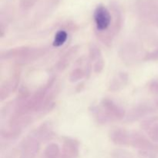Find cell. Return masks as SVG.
I'll return each mask as SVG.
<instances>
[{"label": "cell", "mask_w": 158, "mask_h": 158, "mask_svg": "<svg viewBox=\"0 0 158 158\" xmlns=\"http://www.w3.org/2000/svg\"><path fill=\"white\" fill-rule=\"evenodd\" d=\"M147 53L140 42L134 40L125 41L119 49V56L125 65L129 66H135L143 61Z\"/></svg>", "instance_id": "cell-1"}, {"label": "cell", "mask_w": 158, "mask_h": 158, "mask_svg": "<svg viewBox=\"0 0 158 158\" xmlns=\"http://www.w3.org/2000/svg\"><path fill=\"white\" fill-rule=\"evenodd\" d=\"M100 105L111 122L120 121L126 117L127 112L124 108L109 97L102 98Z\"/></svg>", "instance_id": "cell-2"}, {"label": "cell", "mask_w": 158, "mask_h": 158, "mask_svg": "<svg viewBox=\"0 0 158 158\" xmlns=\"http://www.w3.org/2000/svg\"><path fill=\"white\" fill-rule=\"evenodd\" d=\"M41 142L32 133L26 136L19 146V158H36L40 150Z\"/></svg>", "instance_id": "cell-3"}, {"label": "cell", "mask_w": 158, "mask_h": 158, "mask_svg": "<svg viewBox=\"0 0 158 158\" xmlns=\"http://www.w3.org/2000/svg\"><path fill=\"white\" fill-rule=\"evenodd\" d=\"M157 110L154 103H141L133 106L127 113L124 120L127 123H134L154 114Z\"/></svg>", "instance_id": "cell-4"}, {"label": "cell", "mask_w": 158, "mask_h": 158, "mask_svg": "<svg viewBox=\"0 0 158 158\" xmlns=\"http://www.w3.org/2000/svg\"><path fill=\"white\" fill-rule=\"evenodd\" d=\"M130 147L137 151H152L158 154V143L153 142L148 136L138 131H131Z\"/></svg>", "instance_id": "cell-5"}, {"label": "cell", "mask_w": 158, "mask_h": 158, "mask_svg": "<svg viewBox=\"0 0 158 158\" xmlns=\"http://www.w3.org/2000/svg\"><path fill=\"white\" fill-rule=\"evenodd\" d=\"M94 19L96 31L103 32L110 29L112 24V15L109 9L103 5H98L96 7L94 12Z\"/></svg>", "instance_id": "cell-6"}, {"label": "cell", "mask_w": 158, "mask_h": 158, "mask_svg": "<svg viewBox=\"0 0 158 158\" xmlns=\"http://www.w3.org/2000/svg\"><path fill=\"white\" fill-rule=\"evenodd\" d=\"M80 154V143L73 137H63L60 158H79Z\"/></svg>", "instance_id": "cell-7"}, {"label": "cell", "mask_w": 158, "mask_h": 158, "mask_svg": "<svg viewBox=\"0 0 158 158\" xmlns=\"http://www.w3.org/2000/svg\"><path fill=\"white\" fill-rule=\"evenodd\" d=\"M20 81V71L14 73L10 77L5 80L0 86V100H6L18 88Z\"/></svg>", "instance_id": "cell-8"}, {"label": "cell", "mask_w": 158, "mask_h": 158, "mask_svg": "<svg viewBox=\"0 0 158 158\" xmlns=\"http://www.w3.org/2000/svg\"><path fill=\"white\" fill-rule=\"evenodd\" d=\"M110 140L114 144L119 147L130 146L131 131L125 128L114 127L109 131L108 134Z\"/></svg>", "instance_id": "cell-9"}, {"label": "cell", "mask_w": 158, "mask_h": 158, "mask_svg": "<svg viewBox=\"0 0 158 158\" xmlns=\"http://www.w3.org/2000/svg\"><path fill=\"white\" fill-rule=\"evenodd\" d=\"M49 47L47 46H39V47L32 46L29 52L24 57L15 61V64L20 66L30 64L46 55L49 52Z\"/></svg>", "instance_id": "cell-10"}, {"label": "cell", "mask_w": 158, "mask_h": 158, "mask_svg": "<svg viewBox=\"0 0 158 158\" xmlns=\"http://www.w3.org/2000/svg\"><path fill=\"white\" fill-rule=\"evenodd\" d=\"M140 126L153 142L158 143V116L143 119Z\"/></svg>", "instance_id": "cell-11"}, {"label": "cell", "mask_w": 158, "mask_h": 158, "mask_svg": "<svg viewBox=\"0 0 158 158\" xmlns=\"http://www.w3.org/2000/svg\"><path fill=\"white\" fill-rule=\"evenodd\" d=\"M80 49V45H74V46H71L67 51L64 52L60 59L58 60L57 63H56L55 68L57 71L59 72H63L64 71L68 66L70 65L73 59L78 53L79 50Z\"/></svg>", "instance_id": "cell-12"}, {"label": "cell", "mask_w": 158, "mask_h": 158, "mask_svg": "<svg viewBox=\"0 0 158 158\" xmlns=\"http://www.w3.org/2000/svg\"><path fill=\"white\" fill-rule=\"evenodd\" d=\"M130 81L129 74L124 71L117 73L109 82L108 90L115 93L122 90L127 86Z\"/></svg>", "instance_id": "cell-13"}, {"label": "cell", "mask_w": 158, "mask_h": 158, "mask_svg": "<svg viewBox=\"0 0 158 158\" xmlns=\"http://www.w3.org/2000/svg\"><path fill=\"white\" fill-rule=\"evenodd\" d=\"M32 133L36 136L41 143L51 141L56 135L53 126L49 121H46L40 124Z\"/></svg>", "instance_id": "cell-14"}, {"label": "cell", "mask_w": 158, "mask_h": 158, "mask_svg": "<svg viewBox=\"0 0 158 158\" xmlns=\"http://www.w3.org/2000/svg\"><path fill=\"white\" fill-rule=\"evenodd\" d=\"M31 48H32V46H18V47L11 48V49H6V50H2L0 52V60H14L15 62L24 57L29 52Z\"/></svg>", "instance_id": "cell-15"}, {"label": "cell", "mask_w": 158, "mask_h": 158, "mask_svg": "<svg viewBox=\"0 0 158 158\" xmlns=\"http://www.w3.org/2000/svg\"><path fill=\"white\" fill-rule=\"evenodd\" d=\"M23 130L18 128L7 127L2 128L0 131V138H1V148L6 143H9L17 140L22 134Z\"/></svg>", "instance_id": "cell-16"}, {"label": "cell", "mask_w": 158, "mask_h": 158, "mask_svg": "<svg viewBox=\"0 0 158 158\" xmlns=\"http://www.w3.org/2000/svg\"><path fill=\"white\" fill-rule=\"evenodd\" d=\"M89 114L94 118L95 122L100 125H106L111 123L109 117L106 116V113L104 112L100 105H91L88 108Z\"/></svg>", "instance_id": "cell-17"}, {"label": "cell", "mask_w": 158, "mask_h": 158, "mask_svg": "<svg viewBox=\"0 0 158 158\" xmlns=\"http://www.w3.org/2000/svg\"><path fill=\"white\" fill-rule=\"evenodd\" d=\"M61 148L57 143H49L43 151V158H60Z\"/></svg>", "instance_id": "cell-18"}, {"label": "cell", "mask_w": 158, "mask_h": 158, "mask_svg": "<svg viewBox=\"0 0 158 158\" xmlns=\"http://www.w3.org/2000/svg\"><path fill=\"white\" fill-rule=\"evenodd\" d=\"M88 58L90 60L92 64L95 62L98 61V60L103 59L101 49L95 43H91L89 45V56H88Z\"/></svg>", "instance_id": "cell-19"}, {"label": "cell", "mask_w": 158, "mask_h": 158, "mask_svg": "<svg viewBox=\"0 0 158 158\" xmlns=\"http://www.w3.org/2000/svg\"><path fill=\"white\" fill-rule=\"evenodd\" d=\"M68 39V33L64 29H60L56 32L54 35L52 46L54 47H60L66 42Z\"/></svg>", "instance_id": "cell-20"}, {"label": "cell", "mask_w": 158, "mask_h": 158, "mask_svg": "<svg viewBox=\"0 0 158 158\" xmlns=\"http://www.w3.org/2000/svg\"><path fill=\"white\" fill-rule=\"evenodd\" d=\"M84 77H86V73H85L84 69L82 68L81 66H77L71 71L69 76V80L70 83H74L81 80Z\"/></svg>", "instance_id": "cell-21"}, {"label": "cell", "mask_w": 158, "mask_h": 158, "mask_svg": "<svg viewBox=\"0 0 158 158\" xmlns=\"http://www.w3.org/2000/svg\"><path fill=\"white\" fill-rule=\"evenodd\" d=\"M110 154L113 158H139L138 157H136V156L134 155L132 153L121 148L114 150Z\"/></svg>", "instance_id": "cell-22"}, {"label": "cell", "mask_w": 158, "mask_h": 158, "mask_svg": "<svg viewBox=\"0 0 158 158\" xmlns=\"http://www.w3.org/2000/svg\"><path fill=\"white\" fill-rule=\"evenodd\" d=\"M93 72L94 73L99 74L100 73H102V71L103 70L105 67V61L104 59H102V60H98V61L95 62V63H93Z\"/></svg>", "instance_id": "cell-23"}, {"label": "cell", "mask_w": 158, "mask_h": 158, "mask_svg": "<svg viewBox=\"0 0 158 158\" xmlns=\"http://www.w3.org/2000/svg\"><path fill=\"white\" fill-rule=\"evenodd\" d=\"M158 60V46L155 49H154L151 52H148L144 57L143 61L150 62V61H157Z\"/></svg>", "instance_id": "cell-24"}, {"label": "cell", "mask_w": 158, "mask_h": 158, "mask_svg": "<svg viewBox=\"0 0 158 158\" xmlns=\"http://www.w3.org/2000/svg\"><path fill=\"white\" fill-rule=\"evenodd\" d=\"M150 92L154 95L158 96V79H153L148 84Z\"/></svg>", "instance_id": "cell-25"}, {"label": "cell", "mask_w": 158, "mask_h": 158, "mask_svg": "<svg viewBox=\"0 0 158 158\" xmlns=\"http://www.w3.org/2000/svg\"><path fill=\"white\" fill-rule=\"evenodd\" d=\"M19 150L13 149L11 151L8 152L2 158H19Z\"/></svg>", "instance_id": "cell-26"}, {"label": "cell", "mask_w": 158, "mask_h": 158, "mask_svg": "<svg viewBox=\"0 0 158 158\" xmlns=\"http://www.w3.org/2000/svg\"><path fill=\"white\" fill-rule=\"evenodd\" d=\"M83 88H84V83H83V82H82V83H79L78 85H77V92H81L82 90H83Z\"/></svg>", "instance_id": "cell-27"}, {"label": "cell", "mask_w": 158, "mask_h": 158, "mask_svg": "<svg viewBox=\"0 0 158 158\" xmlns=\"http://www.w3.org/2000/svg\"><path fill=\"white\" fill-rule=\"evenodd\" d=\"M153 103H154V106H155V107L158 110V97H157V99H155V100H154Z\"/></svg>", "instance_id": "cell-28"}]
</instances>
